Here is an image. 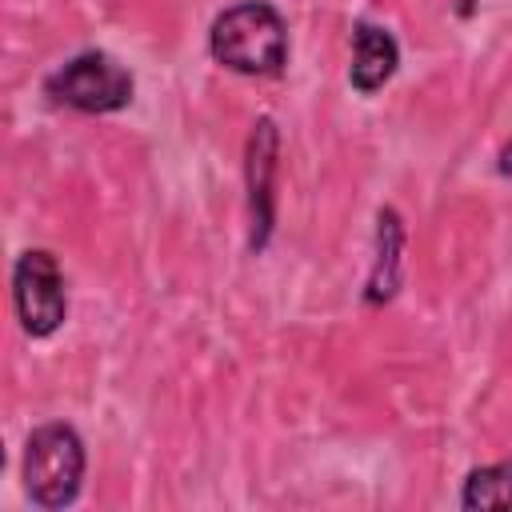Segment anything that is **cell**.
Masks as SVG:
<instances>
[{
	"instance_id": "obj_8",
	"label": "cell",
	"mask_w": 512,
	"mask_h": 512,
	"mask_svg": "<svg viewBox=\"0 0 512 512\" xmlns=\"http://www.w3.org/2000/svg\"><path fill=\"white\" fill-rule=\"evenodd\" d=\"M460 508L468 512H512V456L500 464L472 468L460 484Z\"/></svg>"
},
{
	"instance_id": "obj_5",
	"label": "cell",
	"mask_w": 512,
	"mask_h": 512,
	"mask_svg": "<svg viewBox=\"0 0 512 512\" xmlns=\"http://www.w3.org/2000/svg\"><path fill=\"white\" fill-rule=\"evenodd\" d=\"M276 172H280V128L260 116L244 144V188H248V252L260 256L276 232Z\"/></svg>"
},
{
	"instance_id": "obj_10",
	"label": "cell",
	"mask_w": 512,
	"mask_h": 512,
	"mask_svg": "<svg viewBox=\"0 0 512 512\" xmlns=\"http://www.w3.org/2000/svg\"><path fill=\"white\" fill-rule=\"evenodd\" d=\"M460 16H472V0H460V8H456Z\"/></svg>"
},
{
	"instance_id": "obj_7",
	"label": "cell",
	"mask_w": 512,
	"mask_h": 512,
	"mask_svg": "<svg viewBox=\"0 0 512 512\" xmlns=\"http://www.w3.org/2000/svg\"><path fill=\"white\" fill-rule=\"evenodd\" d=\"M404 280V220L400 212L388 204L376 212V236H372V268L364 280V304L380 308L388 300H396Z\"/></svg>"
},
{
	"instance_id": "obj_3",
	"label": "cell",
	"mask_w": 512,
	"mask_h": 512,
	"mask_svg": "<svg viewBox=\"0 0 512 512\" xmlns=\"http://www.w3.org/2000/svg\"><path fill=\"white\" fill-rule=\"evenodd\" d=\"M132 92H136L132 72L100 48H84L44 76V96L52 104L84 112V116L120 112L132 104Z\"/></svg>"
},
{
	"instance_id": "obj_1",
	"label": "cell",
	"mask_w": 512,
	"mask_h": 512,
	"mask_svg": "<svg viewBox=\"0 0 512 512\" xmlns=\"http://www.w3.org/2000/svg\"><path fill=\"white\" fill-rule=\"evenodd\" d=\"M208 56L236 76H280L288 64V20L272 0H236L208 28Z\"/></svg>"
},
{
	"instance_id": "obj_9",
	"label": "cell",
	"mask_w": 512,
	"mask_h": 512,
	"mask_svg": "<svg viewBox=\"0 0 512 512\" xmlns=\"http://www.w3.org/2000/svg\"><path fill=\"white\" fill-rule=\"evenodd\" d=\"M496 168H500V176H512V144L500 148V164Z\"/></svg>"
},
{
	"instance_id": "obj_4",
	"label": "cell",
	"mask_w": 512,
	"mask_h": 512,
	"mask_svg": "<svg viewBox=\"0 0 512 512\" xmlns=\"http://www.w3.org/2000/svg\"><path fill=\"white\" fill-rule=\"evenodd\" d=\"M12 308L32 340H48L68 320V284L48 248H24L12 264Z\"/></svg>"
},
{
	"instance_id": "obj_2",
	"label": "cell",
	"mask_w": 512,
	"mask_h": 512,
	"mask_svg": "<svg viewBox=\"0 0 512 512\" xmlns=\"http://www.w3.org/2000/svg\"><path fill=\"white\" fill-rule=\"evenodd\" d=\"M20 476H24V492L36 508L60 512V508L76 504L84 476H88V452H84L80 432L64 420H48V424L32 428L24 440Z\"/></svg>"
},
{
	"instance_id": "obj_6",
	"label": "cell",
	"mask_w": 512,
	"mask_h": 512,
	"mask_svg": "<svg viewBox=\"0 0 512 512\" xmlns=\"http://www.w3.org/2000/svg\"><path fill=\"white\" fill-rule=\"evenodd\" d=\"M400 68V44L384 24L356 20L352 24V64H348V84L360 96L380 92Z\"/></svg>"
}]
</instances>
